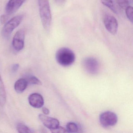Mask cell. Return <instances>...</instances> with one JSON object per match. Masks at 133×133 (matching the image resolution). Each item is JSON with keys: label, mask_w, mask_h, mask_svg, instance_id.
Segmentation results:
<instances>
[{"label": "cell", "mask_w": 133, "mask_h": 133, "mask_svg": "<svg viewBox=\"0 0 133 133\" xmlns=\"http://www.w3.org/2000/svg\"><path fill=\"white\" fill-rule=\"evenodd\" d=\"M39 15L43 28L46 31L50 29L52 15L49 0H38Z\"/></svg>", "instance_id": "1"}, {"label": "cell", "mask_w": 133, "mask_h": 133, "mask_svg": "<svg viewBox=\"0 0 133 133\" xmlns=\"http://www.w3.org/2000/svg\"><path fill=\"white\" fill-rule=\"evenodd\" d=\"M56 59L59 64L63 66H68L75 61V55L70 49L66 47L61 48L56 54Z\"/></svg>", "instance_id": "2"}, {"label": "cell", "mask_w": 133, "mask_h": 133, "mask_svg": "<svg viewBox=\"0 0 133 133\" xmlns=\"http://www.w3.org/2000/svg\"><path fill=\"white\" fill-rule=\"evenodd\" d=\"M23 15H19L14 17L7 22L2 30V35L5 38H8L14 30L21 23L23 19Z\"/></svg>", "instance_id": "3"}, {"label": "cell", "mask_w": 133, "mask_h": 133, "mask_svg": "<svg viewBox=\"0 0 133 133\" xmlns=\"http://www.w3.org/2000/svg\"><path fill=\"white\" fill-rule=\"evenodd\" d=\"M118 118L115 113L110 111L103 112L100 114L99 121L104 127H109L114 126L117 123Z\"/></svg>", "instance_id": "4"}, {"label": "cell", "mask_w": 133, "mask_h": 133, "mask_svg": "<svg viewBox=\"0 0 133 133\" xmlns=\"http://www.w3.org/2000/svg\"><path fill=\"white\" fill-rule=\"evenodd\" d=\"M82 65L86 72L90 74H96L98 72L99 64L95 58L92 57L85 58L82 61Z\"/></svg>", "instance_id": "5"}, {"label": "cell", "mask_w": 133, "mask_h": 133, "mask_svg": "<svg viewBox=\"0 0 133 133\" xmlns=\"http://www.w3.org/2000/svg\"><path fill=\"white\" fill-rule=\"evenodd\" d=\"M103 23L107 30L112 35H115L118 30V22L114 16L105 14L103 17Z\"/></svg>", "instance_id": "6"}, {"label": "cell", "mask_w": 133, "mask_h": 133, "mask_svg": "<svg viewBox=\"0 0 133 133\" xmlns=\"http://www.w3.org/2000/svg\"><path fill=\"white\" fill-rule=\"evenodd\" d=\"M25 32L23 29L18 30L15 35L12 41V45L16 51H20L24 45Z\"/></svg>", "instance_id": "7"}, {"label": "cell", "mask_w": 133, "mask_h": 133, "mask_svg": "<svg viewBox=\"0 0 133 133\" xmlns=\"http://www.w3.org/2000/svg\"><path fill=\"white\" fill-rule=\"evenodd\" d=\"M39 118L44 126L51 130H53L59 126V121L56 118L48 116L45 114H40L39 115Z\"/></svg>", "instance_id": "8"}, {"label": "cell", "mask_w": 133, "mask_h": 133, "mask_svg": "<svg viewBox=\"0 0 133 133\" xmlns=\"http://www.w3.org/2000/svg\"><path fill=\"white\" fill-rule=\"evenodd\" d=\"M26 0H10L5 8L6 15L10 16L16 12Z\"/></svg>", "instance_id": "9"}, {"label": "cell", "mask_w": 133, "mask_h": 133, "mask_svg": "<svg viewBox=\"0 0 133 133\" xmlns=\"http://www.w3.org/2000/svg\"><path fill=\"white\" fill-rule=\"evenodd\" d=\"M28 100L29 104L34 108H40L44 105L43 97L38 93H33L30 95Z\"/></svg>", "instance_id": "10"}, {"label": "cell", "mask_w": 133, "mask_h": 133, "mask_svg": "<svg viewBox=\"0 0 133 133\" xmlns=\"http://www.w3.org/2000/svg\"><path fill=\"white\" fill-rule=\"evenodd\" d=\"M28 83L27 80L24 78H21L18 80L15 84V89L18 93H22L26 89L28 86Z\"/></svg>", "instance_id": "11"}, {"label": "cell", "mask_w": 133, "mask_h": 133, "mask_svg": "<svg viewBox=\"0 0 133 133\" xmlns=\"http://www.w3.org/2000/svg\"><path fill=\"white\" fill-rule=\"evenodd\" d=\"M6 94L3 82L0 75V105L3 106L6 103Z\"/></svg>", "instance_id": "12"}, {"label": "cell", "mask_w": 133, "mask_h": 133, "mask_svg": "<svg viewBox=\"0 0 133 133\" xmlns=\"http://www.w3.org/2000/svg\"><path fill=\"white\" fill-rule=\"evenodd\" d=\"M101 3L104 6L109 8L114 13L117 14V11L114 6L112 0H101Z\"/></svg>", "instance_id": "13"}, {"label": "cell", "mask_w": 133, "mask_h": 133, "mask_svg": "<svg viewBox=\"0 0 133 133\" xmlns=\"http://www.w3.org/2000/svg\"><path fill=\"white\" fill-rule=\"evenodd\" d=\"M66 129L67 132L75 133L77 132L78 130V127L75 123L69 122L67 124Z\"/></svg>", "instance_id": "14"}, {"label": "cell", "mask_w": 133, "mask_h": 133, "mask_svg": "<svg viewBox=\"0 0 133 133\" xmlns=\"http://www.w3.org/2000/svg\"><path fill=\"white\" fill-rule=\"evenodd\" d=\"M17 130L21 133H29L32 132L31 129L24 124H18L17 125Z\"/></svg>", "instance_id": "15"}, {"label": "cell", "mask_w": 133, "mask_h": 133, "mask_svg": "<svg viewBox=\"0 0 133 133\" xmlns=\"http://www.w3.org/2000/svg\"><path fill=\"white\" fill-rule=\"evenodd\" d=\"M26 80H27L28 84H35L38 85H41L42 84V82L38 78L32 75L29 76Z\"/></svg>", "instance_id": "16"}, {"label": "cell", "mask_w": 133, "mask_h": 133, "mask_svg": "<svg viewBox=\"0 0 133 133\" xmlns=\"http://www.w3.org/2000/svg\"><path fill=\"white\" fill-rule=\"evenodd\" d=\"M126 15L129 21L133 23V8L131 6H128L125 9Z\"/></svg>", "instance_id": "17"}, {"label": "cell", "mask_w": 133, "mask_h": 133, "mask_svg": "<svg viewBox=\"0 0 133 133\" xmlns=\"http://www.w3.org/2000/svg\"><path fill=\"white\" fill-rule=\"evenodd\" d=\"M117 2L120 7L125 9L129 6V1L128 0H116Z\"/></svg>", "instance_id": "18"}, {"label": "cell", "mask_w": 133, "mask_h": 133, "mask_svg": "<svg viewBox=\"0 0 133 133\" xmlns=\"http://www.w3.org/2000/svg\"><path fill=\"white\" fill-rule=\"evenodd\" d=\"M52 133H66L67 132L66 129L63 128V127L59 126L58 127L53 130H51Z\"/></svg>", "instance_id": "19"}, {"label": "cell", "mask_w": 133, "mask_h": 133, "mask_svg": "<svg viewBox=\"0 0 133 133\" xmlns=\"http://www.w3.org/2000/svg\"><path fill=\"white\" fill-rule=\"evenodd\" d=\"M10 16H8L6 14L3 15L1 16V18H0V21L1 23L3 24H5L7 22L8 18H9Z\"/></svg>", "instance_id": "20"}, {"label": "cell", "mask_w": 133, "mask_h": 133, "mask_svg": "<svg viewBox=\"0 0 133 133\" xmlns=\"http://www.w3.org/2000/svg\"><path fill=\"white\" fill-rule=\"evenodd\" d=\"M19 67V65L18 64H14L12 67V71L14 73H15L18 70Z\"/></svg>", "instance_id": "21"}, {"label": "cell", "mask_w": 133, "mask_h": 133, "mask_svg": "<svg viewBox=\"0 0 133 133\" xmlns=\"http://www.w3.org/2000/svg\"><path fill=\"white\" fill-rule=\"evenodd\" d=\"M42 111L45 115H48L50 113V111L49 109L46 107H44L42 108Z\"/></svg>", "instance_id": "22"}, {"label": "cell", "mask_w": 133, "mask_h": 133, "mask_svg": "<svg viewBox=\"0 0 133 133\" xmlns=\"http://www.w3.org/2000/svg\"><path fill=\"white\" fill-rule=\"evenodd\" d=\"M66 0H55L56 3L58 5H61L65 2Z\"/></svg>", "instance_id": "23"}]
</instances>
